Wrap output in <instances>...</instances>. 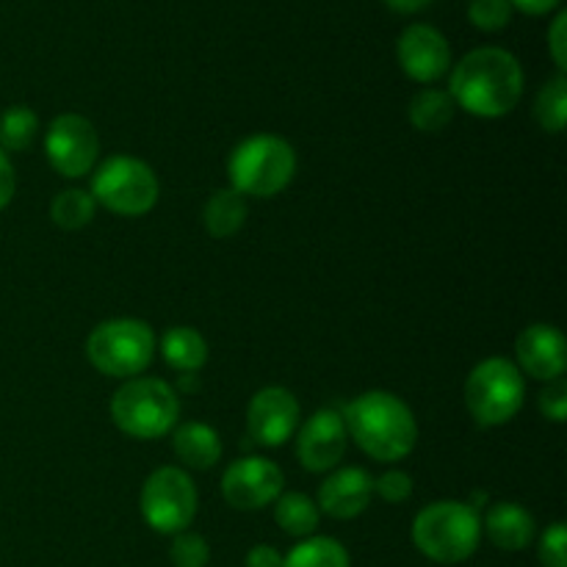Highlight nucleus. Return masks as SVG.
<instances>
[{
	"label": "nucleus",
	"mask_w": 567,
	"mask_h": 567,
	"mask_svg": "<svg viewBox=\"0 0 567 567\" xmlns=\"http://www.w3.org/2000/svg\"><path fill=\"white\" fill-rule=\"evenodd\" d=\"M247 214L249 210L244 194H238L236 188H219V192L210 194L208 203H205V230L214 238H230L241 230L244 221H247Z\"/></svg>",
	"instance_id": "obj_20"
},
{
	"label": "nucleus",
	"mask_w": 567,
	"mask_h": 567,
	"mask_svg": "<svg viewBox=\"0 0 567 567\" xmlns=\"http://www.w3.org/2000/svg\"><path fill=\"white\" fill-rule=\"evenodd\" d=\"M161 354L181 374H197L208 363V343L194 327H172L161 338Z\"/></svg>",
	"instance_id": "obj_19"
},
{
	"label": "nucleus",
	"mask_w": 567,
	"mask_h": 567,
	"mask_svg": "<svg viewBox=\"0 0 567 567\" xmlns=\"http://www.w3.org/2000/svg\"><path fill=\"white\" fill-rule=\"evenodd\" d=\"M94 210H97V203L92 194L83 188H66V192L55 194L50 203V219L61 230H81L94 219Z\"/></svg>",
	"instance_id": "obj_25"
},
{
	"label": "nucleus",
	"mask_w": 567,
	"mask_h": 567,
	"mask_svg": "<svg viewBox=\"0 0 567 567\" xmlns=\"http://www.w3.org/2000/svg\"><path fill=\"white\" fill-rule=\"evenodd\" d=\"M138 507L150 529L158 535H181L197 518V487L186 471L164 465L144 480Z\"/></svg>",
	"instance_id": "obj_9"
},
{
	"label": "nucleus",
	"mask_w": 567,
	"mask_h": 567,
	"mask_svg": "<svg viewBox=\"0 0 567 567\" xmlns=\"http://www.w3.org/2000/svg\"><path fill=\"white\" fill-rule=\"evenodd\" d=\"M454 100L452 94L443 89H421L413 100H410L408 116L413 122L415 131L421 133H441L449 122L454 120Z\"/></svg>",
	"instance_id": "obj_21"
},
{
	"label": "nucleus",
	"mask_w": 567,
	"mask_h": 567,
	"mask_svg": "<svg viewBox=\"0 0 567 567\" xmlns=\"http://www.w3.org/2000/svg\"><path fill=\"white\" fill-rule=\"evenodd\" d=\"M485 532L491 543L502 551H524L532 540H535V518L526 507L513 502H498L487 509L485 515Z\"/></svg>",
	"instance_id": "obj_17"
},
{
	"label": "nucleus",
	"mask_w": 567,
	"mask_h": 567,
	"mask_svg": "<svg viewBox=\"0 0 567 567\" xmlns=\"http://www.w3.org/2000/svg\"><path fill=\"white\" fill-rule=\"evenodd\" d=\"M230 188L244 197L269 199L286 192L297 175V153L291 144L271 133H258L238 144L227 161Z\"/></svg>",
	"instance_id": "obj_3"
},
{
	"label": "nucleus",
	"mask_w": 567,
	"mask_h": 567,
	"mask_svg": "<svg viewBox=\"0 0 567 567\" xmlns=\"http://www.w3.org/2000/svg\"><path fill=\"white\" fill-rule=\"evenodd\" d=\"M282 567H349V554L332 537H305L282 557Z\"/></svg>",
	"instance_id": "obj_23"
},
{
	"label": "nucleus",
	"mask_w": 567,
	"mask_h": 567,
	"mask_svg": "<svg viewBox=\"0 0 567 567\" xmlns=\"http://www.w3.org/2000/svg\"><path fill=\"white\" fill-rule=\"evenodd\" d=\"M509 3H513V9L524 11V14L540 17V14H548V11L557 9L563 0H509Z\"/></svg>",
	"instance_id": "obj_35"
},
{
	"label": "nucleus",
	"mask_w": 567,
	"mask_h": 567,
	"mask_svg": "<svg viewBox=\"0 0 567 567\" xmlns=\"http://www.w3.org/2000/svg\"><path fill=\"white\" fill-rule=\"evenodd\" d=\"M454 105L482 120L509 114L524 94V66L509 50H471L452 72L449 83Z\"/></svg>",
	"instance_id": "obj_1"
},
{
	"label": "nucleus",
	"mask_w": 567,
	"mask_h": 567,
	"mask_svg": "<svg viewBox=\"0 0 567 567\" xmlns=\"http://www.w3.org/2000/svg\"><path fill=\"white\" fill-rule=\"evenodd\" d=\"M535 120L540 122L543 131L563 133L567 122V78L559 72L554 81L540 89L535 100Z\"/></svg>",
	"instance_id": "obj_26"
},
{
	"label": "nucleus",
	"mask_w": 567,
	"mask_h": 567,
	"mask_svg": "<svg viewBox=\"0 0 567 567\" xmlns=\"http://www.w3.org/2000/svg\"><path fill=\"white\" fill-rule=\"evenodd\" d=\"M181 415V402L169 382L158 377H133L111 399V419L136 441L164 437Z\"/></svg>",
	"instance_id": "obj_5"
},
{
	"label": "nucleus",
	"mask_w": 567,
	"mask_h": 567,
	"mask_svg": "<svg viewBox=\"0 0 567 567\" xmlns=\"http://www.w3.org/2000/svg\"><path fill=\"white\" fill-rule=\"evenodd\" d=\"M524 374L507 358H487L476 365L465 382V404L482 426H502L524 408Z\"/></svg>",
	"instance_id": "obj_7"
},
{
	"label": "nucleus",
	"mask_w": 567,
	"mask_h": 567,
	"mask_svg": "<svg viewBox=\"0 0 567 567\" xmlns=\"http://www.w3.org/2000/svg\"><path fill=\"white\" fill-rule=\"evenodd\" d=\"M39 133V116L28 105H11L0 114V150L25 153Z\"/></svg>",
	"instance_id": "obj_24"
},
{
	"label": "nucleus",
	"mask_w": 567,
	"mask_h": 567,
	"mask_svg": "<svg viewBox=\"0 0 567 567\" xmlns=\"http://www.w3.org/2000/svg\"><path fill=\"white\" fill-rule=\"evenodd\" d=\"M94 203L120 216H144L158 203V177L144 161L133 155H111L94 169Z\"/></svg>",
	"instance_id": "obj_8"
},
{
	"label": "nucleus",
	"mask_w": 567,
	"mask_h": 567,
	"mask_svg": "<svg viewBox=\"0 0 567 567\" xmlns=\"http://www.w3.org/2000/svg\"><path fill=\"white\" fill-rule=\"evenodd\" d=\"M17 192V175H14V166H11L9 155L0 150V210L14 199Z\"/></svg>",
	"instance_id": "obj_33"
},
{
	"label": "nucleus",
	"mask_w": 567,
	"mask_h": 567,
	"mask_svg": "<svg viewBox=\"0 0 567 567\" xmlns=\"http://www.w3.org/2000/svg\"><path fill=\"white\" fill-rule=\"evenodd\" d=\"M319 507L305 493H280L275 502V520L280 529H286L291 537H310L319 529Z\"/></svg>",
	"instance_id": "obj_22"
},
{
	"label": "nucleus",
	"mask_w": 567,
	"mask_h": 567,
	"mask_svg": "<svg viewBox=\"0 0 567 567\" xmlns=\"http://www.w3.org/2000/svg\"><path fill=\"white\" fill-rule=\"evenodd\" d=\"M44 155L64 177H83L94 169L100 155V136L81 114H61L44 133Z\"/></svg>",
	"instance_id": "obj_10"
},
{
	"label": "nucleus",
	"mask_w": 567,
	"mask_h": 567,
	"mask_svg": "<svg viewBox=\"0 0 567 567\" xmlns=\"http://www.w3.org/2000/svg\"><path fill=\"white\" fill-rule=\"evenodd\" d=\"M371 496H374V480L363 468H338L319 487L316 507L336 520H352L369 509Z\"/></svg>",
	"instance_id": "obj_16"
},
{
	"label": "nucleus",
	"mask_w": 567,
	"mask_h": 567,
	"mask_svg": "<svg viewBox=\"0 0 567 567\" xmlns=\"http://www.w3.org/2000/svg\"><path fill=\"white\" fill-rule=\"evenodd\" d=\"M393 11H402V14H413V11L426 9L432 0H385Z\"/></svg>",
	"instance_id": "obj_36"
},
{
	"label": "nucleus",
	"mask_w": 567,
	"mask_h": 567,
	"mask_svg": "<svg viewBox=\"0 0 567 567\" xmlns=\"http://www.w3.org/2000/svg\"><path fill=\"white\" fill-rule=\"evenodd\" d=\"M548 50H551L554 64L559 66V72H565L567 66V14L559 11L551 22V31H548Z\"/></svg>",
	"instance_id": "obj_32"
},
{
	"label": "nucleus",
	"mask_w": 567,
	"mask_h": 567,
	"mask_svg": "<svg viewBox=\"0 0 567 567\" xmlns=\"http://www.w3.org/2000/svg\"><path fill=\"white\" fill-rule=\"evenodd\" d=\"M543 567H567V529L565 524H551L540 537Z\"/></svg>",
	"instance_id": "obj_29"
},
{
	"label": "nucleus",
	"mask_w": 567,
	"mask_h": 567,
	"mask_svg": "<svg viewBox=\"0 0 567 567\" xmlns=\"http://www.w3.org/2000/svg\"><path fill=\"white\" fill-rule=\"evenodd\" d=\"M282 471L266 457L236 460L221 476V496L230 507L252 513L275 504L282 493Z\"/></svg>",
	"instance_id": "obj_11"
},
{
	"label": "nucleus",
	"mask_w": 567,
	"mask_h": 567,
	"mask_svg": "<svg viewBox=\"0 0 567 567\" xmlns=\"http://www.w3.org/2000/svg\"><path fill=\"white\" fill-rule=\"evenodd\" d=\"M518 369L535 380H559L567 365L565 336L554 324H532L515 341Z\"/></svg>",
	"instance_id": "obj_15"
},
{
	"label": "nucleus",
	"mask_w": 567,
	"mask_h": 567,
	"mask_svg": "<svg viewBox=\"0 0 567 567\" xmlns=\"http://www.w3.org/2000/svg\"><path fill=\"white\" fill-rule=\"evenodd\" d=\"M396 55L404 75L419 83L441 81L452 66V48H449L446 37L424 22L404 28L396 42Z\"/></svg>",
	"instance_id": "obj_14"
},
{
	"label": "nucleus",
	"mask_w": 567,
	"mask_h": 567,
	"mask_svg": "<svg viewBox=\"0 0 567 567\" xmlns=\"http://www.w3.org/2000/svg\"><path fill=\"white\" fill-rule=\"evenodd\" d=\"M480 540L482 520L465 502H435L415 515L413 543L432 563H465L474 557Z\"/></svg>",
	"instance_id": "obj_4"
},
{
	"label": "nucleus",
	"mask_w": 567,
	"mask_h": 567,
	"mask_svg": "<svg viewBox=\"0 0 567 567\" xmlns=\"http://www.w3.org/2000/svg\"><path fill=\"white\" fill-rule=\"evenodd\" d=\"M247 567H282V557L275 546H255L247 554Z\"/></svg>",
	"instance_id": "obj_34"
},
{
	"label": "nucleus",
	"mask_w": 567,
	"mask_h": 567,
	"mask_svg": "<svg viewBox=\"0 0 567 567\" xmlns=\"http://www.w3.org/2000/svg\"><path fill=\"white\" fill-rule=\"evenodd\" d=\"M540 413L546 415L554 424H565L567 421V382L559 377V380H551L540 393Z\"/></svg>",
	"instance_id": "obj_31"
},
{
	"label": "nucleus",
	"mask_w": 567,
	"mask_h": 567,
	"mask_svg": "<svg viewBox=\"0 0 567 567\" xmlns=\"http://www.w3.org/2000/svg\"><path fill=\"white\" fill-rule=\"evenodd\" d=\"M513 3L509 0H471L468 20L474 22L480 31L496 33L509 25L513 20Z\"/></svg>",
	"instance_id": "obj_27"
},
{
	"label": "nucleus",
	"mask_w": 567,
	"mask_h": 567,
	"mask_svg": "<svg viewBox=\"0 0 567 567\" xmlns=\"http://www.w3.org/2000/svg\"><path fill=\"white\" fill-rule=\"evenodd\" d=\"M247 430L258 446L277 449L291 441L299 430V402L288 388H264L252 396L247 410Z\"/></svg>",
	"instance_id": "obj_12"
},
{
	"label": "nucleus",
	"mask_w": 567,
	"mask_h": 567,
	"mask_svg": "<svg viewBox=\"0 0 567 567\" xmlns=\"http://www.w3.org/2000/svg\"><path fill=\"white\" fill-rule=\"evenodd\" d=\"M374 493L382 502L404 504L410 498V493H413V480L404 471H388V474H382L374 482Z\"/></svg>",
	"instance_id": "obj_30"
},
{
	"label": "nucleus",
	"mask_w": 567,
	"mask_h": 567,
	"mask_svg": "<svg viewBox=\"0 0 567 567\" xmlns=\"http://www.w3.org/2000/svg\"><path fill=\"white\" fill-rule=\"evenodd\" d=\"M347 441L349 432L343 415L330 408L316 410L297 435V457L310 474H324L341 463L347 454Z\"/></svg>",
	"instance_id": "obj_13"
},
{
	"label": "nucleus",
	"mask_w": 567,
	"mask_h": 567,
	"mask_svg": "<svg viewBox=\"0 0 567 567\" xmlns=\"http://www.w3.org/2000/svg\"><path fill=\"white\" fill-rule=\"evenodd\" d=\"M169 559L175 567H205L210 563V548L197 532H181L175 535L169 548Z\"/></svg>",
	"instance_id": "obj_28"
},
{
	"label": "nucleus",
	"mask_w": 567,
	"mask_h": 567,
	"mask_svg": "<svg viewBox=\"0 0 567 567\" xmlns=\"http://www.w3.org/2000/svg\"><path fill=\"white\" fill-rule=\"evenodd\" d=\"M349 437L377 463L404 460L419 443V424L408 404L388 391L360 393L343 410Z\"/></svg>",
	"instance_id": "obj_2"
},
{
	"label": "nucleus",
	"mask_w": 567,
	"mask_h": 567,
	"mask_svg": "<svg viewBox=\"0 0 567 567\" xmlns=\"http://www.w3.org/2000/svg\"><path fill=\"white\" fill-rule=\"evenodd\" d=\"M172 446H175L177 460L192 471H208L221 460L219 432L203 421H188V424L177 426L172 435Z\"/></svg>",
	"instance_id": "obj_18"
},
{
	"label": "nucleus",
	"mask_w": 567,
	"mask_h": 567,
	"mask_svg": "<svg viewBox=\"0 0 567 567\" xmlns=\"http://www.w3.org/2000/svg\"><path fill=\"white\" fill-rule=\"evenodd\" d=\"M89 363L114 380H133L155 358L153 327L138 319H111L94 327L86 341Z\"/></svg>",
	"instance_id": "obj_6"
}]
</instances>
